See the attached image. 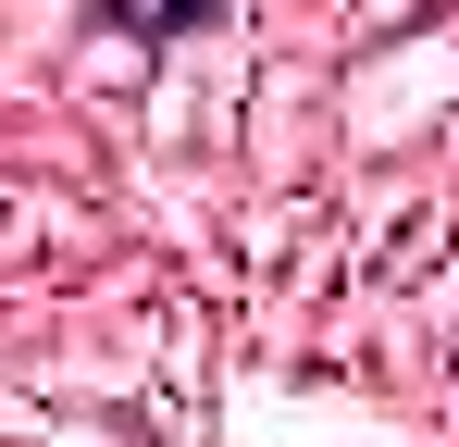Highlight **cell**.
Instances as JSON below:
<instances>
[{
	"label": "cell",
	"instance_id": "cell-1",
	"mask_svg": "<svg viewBox=\"0 0 459 447\" xmlns=\"http://www.w3.org/2000/svg\"><path fill=\"white\" fill-rule=\"evenodd\" d=\"M224 0H100V25H125L137 50H174V38H199Z\"/></svg>",
	"mask_w": 459,
	"mask_h": 447
}]
</instances>
